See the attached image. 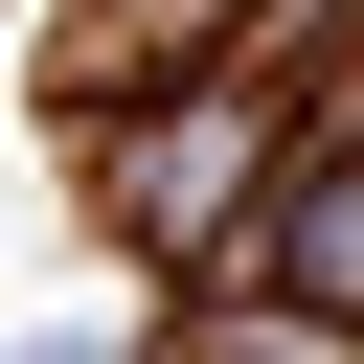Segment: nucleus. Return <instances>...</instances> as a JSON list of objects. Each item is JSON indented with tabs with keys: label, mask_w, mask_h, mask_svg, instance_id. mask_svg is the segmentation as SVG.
<instances>
[{
	"label": "nucleus",
	"mask_w": 364,
	"mask_h": 364,
	"mask_svg": "<svg viewBox=\"0 0 364 364\" xmlns=\"http://www.w3.org/2000/svg\"><path fill=\"white\" fill-rule=\"evenodd\" d=\"M273 273H296L318 318H364V136H296V159H273Z\"/></svg>",
	"instance_id": "1"
},
{
	"label": "nucleus",
	"mask_w": 364,
	"mask_h": 364,
	"mask_svg": "<svg viewBox=\"0 0 364 364\" xmlns=\"http://www.w3.org/2000/svg\"><path fill=\"white\" fill-rule=\"evenodd\" d=\"M250 159H273V114H250V91L159 114V136H136V228H159V250H182V228H228V182H250Z\"/></svg>",
	"instance_id": "2"
}]
</instances>
